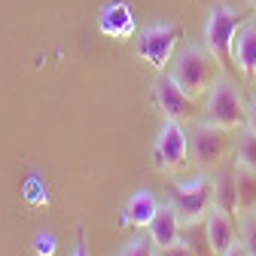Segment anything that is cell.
<instances>
[{
    "instance_id": "cell-14",
    "label": "cell",
    "mask_w": 256,
    "mask_h": 256,
    "mask_svg": "<svg viewBox=\"0 0 256 256\" xmlns=\"http://www.w3.org/2000/svg\"><path fill=\"white\" fill-rule=\"evenodd\" d=\"M214 208H222L229 214H238V183L235 168H222L214 177Z\"/></svg>"
},
{
    "instance_id": "cell-22",
    "label": "cell",
    "mask_w": 256,
    "mask_h": 256,
    "mask_svg": "<svg viewBox=\"0 0 256 256\" xmlns=\"http://www.w3.org/2000/svg\"><path fill=\"white\" fill-rule=\"evenodd\" d=\"M158 256H196V253H192L183 241H177V244H171V247H162V250H158Z\"/></svg>"
},
{
    "instance_id": "cell-19",
    "label": "cell",
    "mask_w": 256,
    "mask_h": 256,
    "mask_svg": "<svg viewBox=\"0 0 256 256\" xmlns=\"http://www.w3.org/2000/svg\"><path fill=\"white\" fill-rule=\"evenodd\" d=\"M241 244L247 250V256H256V214H247L244 226H241Z\"/></svg>"
},
{
    "instance_id": "cell-26",
    "label": "cell",
    "mask_w": 256,
    "mask_h": 256,
    "mask_svg": "<svg viewBox=\"0 0 256 256\" xmlns=\"http://www.w3.org/2000/svg\"><path fill=\"white\" fill-rule=\"evenodd\" d=\"M250 6H253V10H256V0H250Z\"/></svg>"
},
{
    "instance_id": "cell-3",
    "label": "cell",
    "mask_w": 256,
    "mask_h": 256,
    "mask_svg": "<svg viewBox=\"0 0 256 256\" xmlns=\"http://www.w3.org/2000/svg\"><path fill=\"white\" fill-rule=\"evenodd\" d=\"M238 28H241V16L229 4H216L210 10L208 24H204V46L220 61L222 70H232L235 68V61H232V43H235Z\"/></svg>"
},
{
    "instance_id": "cell-15",
    "label": "cell",
    "mask_w": 256,
    "mask_h": 256,
    "mask_svg": "<svg viewBox=\"0 0 256 256\" xmlns=\"http://www.w3.org/2000/svg\"><path fill=\"white\" fill-rule=\"evenodd\" d=\"M235 183H238V210L256 214V171L235 162Z\"/></svg>"
},
{
    "instance_id": "cell-6",
    "label": "cell",
    "mask_w": 256,
    "mask_h": 256,
    "mask_svg": "<svg viewBox=\"0 0 256 256\" xmlns=\"http://www.w3.org/2000/svg\"><path fill=\"white\" fill-rule=\"evenodd\" d=\"M229 128H220V125H210V122H198L189 134V156L198 168H214L220 165L229 152Z\"/></svg>"
},
{
    "instance_id": "cell-5",
    "label": "cell",
    "mask_w": 256,
    "mask_h": 256,
    "mask_svg": "<svg viewBox=\"0 0 256 256\" xmlns=\"http://www.w3.org/2000/svg\"><path fill=\"white\" fill-rule=\"evenodd\" d=\"M152 165L168 174L183 171L189 165V134L183 132V122L165 119L162 132L156 138V146H152Z\"/></svg>"
},
{
    "instance_id": "cell-20",
    "label": "cell",
    "mask_w": 256,
    "mask_h": 256,
    "mask_svg": "<svg viewBox=\"0 0 256 256\" xmlns=\"http://www.w3.org/2000/svg\"><path fill=\"white\" fill-rule=\"evenodd\" d=\"M37 189H40V177H30V180H28V186H24V196H28V202L43 204V202H46V196H37Z\"/></svg>"
},
{
    "instance_id": "cell-25",
    "label": "cell",
    "mask_w": 256,
    "mask_h": 256,
    "mask_svg": "<svg viewBox=\"0 0 256 256\" xmlns=\"http://www.w3.org/2000/svg\"><path fill=\"white\" fill-rule=\"evenodd\" d=\"M226 256H247V250H244V244H235V247H232Z\"/></svg>"
},
{
    "instance_id": "cell-4",
    "label": "cell",
    "mask_w": 256,
    "mask_h": 256,
    "mask_svg": "<svg viewBox=\"0 0 256 256\" xmlns=\"http://www.w3.org/2000/svg\"><path fill=\"white\" fill-rule=\"evenodd\" d=\"M171 208L177 210L180 222H204L214 208V180L208 177H189L171 189Z\"/></svg>"
},
{
    "instance_id": "cell-17",
    "label": "cell",
    "mask_w": 256,
    "mask_h": 256,
    "mask_svg": "<svg viewBox=\"0 0 256 256\" xmlns=\"http://www.w3.org/2000/svg\"><path fill=\"white\" fill-rule=\"evenodd\" d=\"M235 162H241V165H247V168H253L256 171V132H241V138H238V146H235Z\"/></svg>"
},
{
    "instance_id": "cell-1",
    "label": "cell",
    "mask_w": 256,
    "mask_h": 256,
    "mask_svg": "<svg viewBox=\"0 0 256 256\" xmlns=\"http://www.w3.org/2000/svg\"><path fill=\"white\" fill-rule=\"evenodd\" d=\"M220 61L210 55L208 46H183L174 58H171V76L177 80V86L192 94V98H202L210 92V86L220 80Z\"/></svg>"
},
{
    "instance_id": "cell-16",
    "label": "cell",
    "mask_w": 256,
    "mask_h": 256,
    "mask_svg": "<svg viewBox=\"0 0 256 256\" xmlns=\"http://www.w3.org/2000/svg\"><path fill=\"white\" fill-rule=\"evenodd\" d=\"M180 241L192 253H196V256H216L214 247H210V238H208L204 222H183V226H180Z\"/></svg>"
},
{
    "instance_id": "cell-21",
    "label": "cell",
    "mask_w": 256,
    "mask_h": 256,
    "mask_svg": "<svg viewBox=\"0 0 256 256\" xmlns=\"http://www.w3.org/2000/svg\"><path fill=\"white\" fill-rule=\"evenodd\" d=\"M37 253H40V256H52V253H55V238H52L49 232H40V238H37Z\"/></svg>"
},
{
    "instance_id": "cell-2",
    "label": "cell",
    "mask_w": 256,
    "mask_h": 256,
    "mask_svg": "<svg viewBox=\"0 0 256 256\" xmlns=\"http://www.w3.org/2000/svg\"><path fill=\"white\" fill-rule=\"evenodd\" d=\"M247 119V104L241 98L238 86L229 80V76H220L208 98H204V107H202V122H210V125H220V128H238L241 122Z\"/></svg>"
},
{
    "instance_id": "cell-9",
    "label": "cell",
    "mask_w": 256,
    "mask_h": 256,
    "mask_svg": "<svg viewBox=\"0 0 256 256\" xmlns=\"http://www.w3.org/2000/svg\"><path fill=\"white\" fill-rule=\"evenodd\" d=\"M204 229H208V238H210V247H214L216 256H226L238 244L235 214L222 210V208H210V214L204 216Z\"/></svg>"
},
{
    "instance_id": "cell-23",
    "label": "cell",
    "mask_w": 256,
    "mask_h": 256,
    "mask_svg": "<svg viewBox=\"0 0 256 256\" xmlns=\"http://www.w3.org/2000/svg\"><path fill=\"white\" fill-rule=\"evenodd\" d=\"M247 128H250V132H256V98L247 107Z\"/></svg>"
},
{
    "instance_id": "cell-18",
    "label": "cell",
    "mask_w": 256,
    "mask_h": 256,
    "mask_svg": "<svg viewBox=\"0 0 256 256\" xmlns=\"http://www.w3.org/2000/svg\"><path fill=\"white\" fill-rule=\"evenodd\" d=\"M119 256H156L152 253V241H150V235L144 238V235H138V238H132L122 250H119Z\"/></svg>"
},
{
    "instance_id": "cell-8",
    "label": "cell",
    "mask_w": 256,
    "mask_h": 256,
    "mask_svg": "<svg viewBox=\"0 0 256 256\" xmlns=\"http://www.w3.org/2000/svg\"><path fill=\"white\" fill-rule=\"evenodd\" d=\"M152 98H156L158 113H162L165 119H171V122H189L192 116H196V101H198V98L186 94V92L177 86V80H174L171 74H162V76L156 80Z\"/></svg>"
},
{
    "instance_id": "cell-10",
    "label": "cell",
    "mask_w": 256,
    "mask_h": 256,
    "mask_svg": "<svg viewBox=\"0 0 256 256\" xmlns=\"http://www.w3.org/2000/svg\"><path fill=\"white\" fill-rule=\"evenodd\" d=\"M232 61L244 80L256 76V18L241 22L235 43H232Z\"/></svg>"
},
{
    "instance_id": "cell-7",
    "label": "cell",
    "mask_w": 256,
    "mask_h": 256,
    "mask_svg": "<svg viewBox=\"0 0 256 256\" xmlns=\"http://www.w3.org/2000/svg\"><path fill=\"white\" fill-rule=\"evenodd\" d=\"M180 37H183L180 24H150L138 37V55L146 64H152L156 70H165L174 58V49H177Z\"/></svg>"
},
{
    "instance_id": "cell-13",
    "label": "cell",
    "mask_w": 256,
    "mask_h": 256,
    "mask_svg": "<svg viewBox=\"0 0 256 256\" xmlns=\"http://www.w3.org/2000/svg\"><path fill=\"white\" fill-rule=\"evenodd\" d=\"M156 210H158L156 196H152V192H146V189H140V192H134V196H132V202L125 204L122 222H125V226H134V229H146L150 222H152V216H156Z\"/></svg>"
},
{
    "instance_id": "cell-24",
    "label": "cell",
    "mask_w": 256,
    "mask_h": 256,
    "mask_svg": "<svg viewBox=\"0 0 256 256\" xmlns=\"http://www.w3.org/2000/svg\"><path fill=\"white\" fill-rule=\"evenodd\" d=\"M74 256H88V247H86V238H82V229H80V238H76V247H74Z\"/></svg>"
},
{
    "instance_id": "cell-12",
    "label": "cell",
    "mask_w": 256,
    "mask_h": 256,
    "mask_svg": "<svg viewBox=\"0 0 256 256\" xmlns=\"http://www.w3.org/2000/svg\"><path fill=\"white\" fill-rule=\"evenodd\" d=\"M98 28H101V34L107 37H132L134 34V16H132V6L122 4V0H113V4H107L98 16Z\"/></svg>"
},
{
    "instance_id": "cell-11",
    "label": "cell",
    "mask_w": 256,
    "mask_h": 256,
    "mask_svg": "<svg viewBox=\"0 0 256 256\" xmlns=\"http://www.w3.org/2000/svg\"><path fill=\"white\" fill-rule=\"evenodd\" d=\"M180 216H177V210L171 208V204H158V210H156V216H152V222H150V241H152V247L156 250H162V247H171V244H177L180 241Z\"/></svg>"
}]
</instances>
